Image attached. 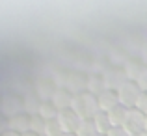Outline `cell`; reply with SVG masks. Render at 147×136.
<instances>
[{
	"label": "cell",
	"instance_id": "4",
	"mask_svg": "<svg viewBox=\"0 0 147 136\" xmlns=\"http://www.w3.org/2000/svg\"><path fill=\"white\" fill-rule=\"evenodd\" d=\"M136 136H147V133H142V134H136Z\"/></svg>",
	"mask_w": 147,
	"mask_h": 136
},
{
	"label": "cell",
	"instance_id": "1",
	"mask_svg": "<svg viewBox=\"0 0 147 136\" xmlns=\"http://www.w3.org/2000/svg\"><path fill=\"white\" fill-rule=\"evenodd\" d=\"M127 121H129L130 131H134L136 134L147 133V118H145V114H142V112H130L129 118H127Z\"/></svg>",
	"mask_w": 147,
	"mask_h": 136
},
{
	"label": "cell",
	"instance_id": "3",
	"mask_svg": "<svg viewBox=\"0 0 147 136\" xmlns=\"http://www.w3.org/2000/svg\"><path fill=\"white\" fill-rule=\"evenodd\" d=\"M112 136H132L130 133H127L125 129H115L114 133H112Z\"/></svg>",
	"mask_w": 147,
	"mask_h": 136
},
{
	"label": "cell",
	"instance_id": "2",
	"mask_svg": "<svg viewBox=\"0 0 147 136\" xmlns=\"http://www.w3.org/2000/svg\"><path fill=\"white\" fill-rule=\"evenodd\" d=\"M138 108H140L142 114L147 116V93H144V95H140V99H138Z\"/></svg>",
	"mask_w": 147,
	"mask_h": 136
}]
</instances>
